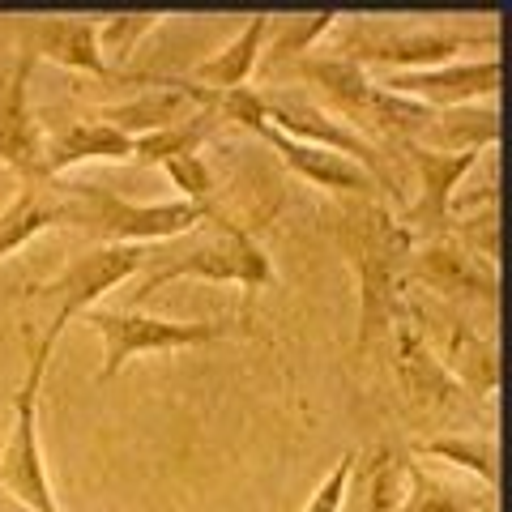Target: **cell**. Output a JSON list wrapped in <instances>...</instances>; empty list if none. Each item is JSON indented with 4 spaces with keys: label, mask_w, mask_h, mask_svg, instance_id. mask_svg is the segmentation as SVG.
Returning a JSON list of instances; mask_svg holds the SVG:
<instances>
[{
    "label": "cell",
    "mask_w": 512,
    "mask_h": 512,
    "mask_svg": "<svg viewBox=\"0 0 512 512\" xmlns=\"http://www.w3.org/2000/svg\"><path fill=\"white\" fill-rule=\"evenodd\" d=\"M333 239H338V248L359 282V333H355V359H359L380 338H389L393 320L406 308L414 239L402 227V218L389 210V201H346L338 210V222H333Z\"/></svg>",
    "instance_id": "6da1fadb"
},
{
    "label": "cell",
    "mask_w": 512,
    "mask_h": 512,
    "mask_svg": "<svg viewBox=\"0 0 512 512\" xmlns=\"http://www.w3.org/2000/svg\"><path fill=\"white\" fill-rule=\"evenodd\" d=\"M282 73L303 82L329 116H338L342 124H350L359 137H367L380 150L410 146V141L423 133V124L431 120L427 107L380 90V82H372L367 69H359V64H350L333 52H308L291 64H282Z\"/></svg>",
    "instance_id": "7a4b0ae2"
},
{
    "label": "cell",
    "mask_w": 512,
    "mask_h": 512,
    "mask_svg": "<svg viewBox=\"0 0 512 512\" xmlns=\"http://www.w3.org/2000/svg\"><path fill=\"white\" fill-rule=\"evenodd\" d=\"M214 205L192 201H158L137 205L103 184H69L64 180V227L86 231L99 244H167V239L192 235L205 222H218Z\"/></svg>",
    "instance_id": "3957f363"
},
{
    "label": "cell",
    "mask_w": 512,
    "mask_h": 512,
    "mask_svg": "<svg viewBox=\"0 0 512 512\" xmlns=\"http://www.w3.org/2000/svg\"><path fill=\"white\" fill-rule=\"evenodd\" d=\"M64 325L52 320L47 333L30 342V355H26V376L13 393V423H9V440L0 448V487L13 495L18 508L30 512H60L56 495H52V478H47V461H43V440H39V393H43V376H47V359L60 342Z\"/></svg>",
    "instance_id": "277c9868"
},
{
    "label": "cell",
    "mask_w": 512,
    "mask_h": 512,
    "mask_svg": "<svg viewBox=\"0 0 512 512\" xmlns=\"http://www.w3.org/2000/svg\"><path fill=\"white\" fill-rule=\"evenodd\" d=\"M214 227L218 231L197 239V244L158 256V265H150L146 278L137 282L133 299L141 303V299L158 295L163 286L184 282V278H192V282H235V286H244V291H265V286H274V261H269V252L252 239V231L244 227V222L218 218Z\"/></svg>",
    "instance_id": "5b68a950"
},
{
    "label": "cell",
    "mask_w": 512,
    "mask_h": 512,
    "mask_svg": "<svg viewBox=\"0 0 512 512\" xmlns=\"http://www.w3.org/2000/svg\"><path fill=\"white\" fill-rule=\"evenodd\" d=\"M86 325L103 338V367L99 380L120 376L137 355H167V350H197L227 338H252V325H235V320H167L146 312H103L90 308Z\"/></svg>",
    "instance_id": "8992f818"
},
{
    "label": "cell",
    "mask_w": 512,
    "mask_h": 512,
    "mask_svg": "<svg viewBox=\"0 0 512 512\" xmlns=\"http://www.w3.org/2000/svg\"><path fill=\"white\" fill-rule=\"evenodd\" d=\"M500 26L491 30H457V26H431V30H393L389 22H355L350 35L338 43V52L350 64H380L389 73H414V69H440L466 47H495Z\"/></svg>",
    "instance_id": "52a82bcc"
},
{
    "label": "cell",
    "mask_w": 512,
    "mask_h": 512,
    "mask_svg": "<svg viewBox=\"0 0 512 512\" xmlns=\"http://www.w3.org/2000/svg\"><path fill=\"white\" fill-rule=\"evenodd\" d=\"M261 107H265V124L278 128L282 137L303 141V146H320L329 154H342L350 163H359L380 184L384 197L393 192V201H397V171L389 163V154L372 146L367 137H359L355 128L342 124L338 116H329L316 99H308V94H299V90H286V86H269V90H261Z\"/></svg>",
    "instance_id": "ba28073f"
},
{
    "label": "cell",
    "mask_w": 512,
    "mask_h": 512,
    "mask_svg": "<svg viewBox=\"0 0 512 512\" xmlns=\"http://www.w3.org/2000/svg\"><path fill=\"white\" fill-rule=\"evenodd\" d=\"M154 261V248L146 244H94L86 252L69 256V265L56 278L30 286V299H56V316L60 325H69L73 316H86L94 303L107 291H116L120 282L146 274Z\"/></svg>",
    "instance_id": "9c48e42d"
},
{
    "label": "cell",
    "mask_w": 512,
    "mask_h": 512,
    "mask_svg": "<svg viewBox=\"0 0 512 512\" xmlns=\"http://www.w3.org/2000/svg\"><path fill=\"white\" fill-rule=\"evenodd\" d=\"M406 316L414 320L419 329H440V346L436 359L448 376H453V384L461 393L470 397V402H491L495 393H500V346H495L491 338H483L474 325H466L457 312L448 308H423L419 299L406 295Z\"/></svg>",
    "instance_id": "30bf717a"
},
{
    "label": "cell",
    "mask_w": 512,
    "mask_h": 512,
    "mask_svg": "<svg viewBox=\"0 0 512 512\" xmlns=\"http://www.w3.org/2000/svg\"><path fill=\"white\" fill-rule=\"evenodd\" d=\"M406 163L419 180V201L410 205L402 218V227L410 231L414 244H427V239H444L453 231V205H457V188L461 180L483 163L478 150H466V154H436V150H423V146H402Z\"/></svg>",
    "instance_id": "8fae6325"
},
{
    "label": "cell",
    "mask_w": 512,
    "mask_h": 512,
    "mask_svg": "<svg viewBox=\"0 0 512 512\" xmlns=\"http://www.w3.org/2000/svg\"><path fill=\"white\" fill-rule=\"evenodd\" d=\"M500 82H504L500 56H483V60H448L440 69L389 73L380 90H389L406 103H419L427 111H448V107H474L478 99L500 94Z\"/></svg>",
    "instance_id": "7c38bea8"
},
{
    "label": "cell",
    "mask_w": 512,
    "mask_h": 512,
    "mask_svg": "<svg viewBox=\"0 0 512 512\" xmlns=\"http://www.w3.org/2000/svg\"><path fill=\"white\" fill-rule=\"evenodd\" d=\"M389 342H393V376H397V384H402L410 410L419 414V419H444V414H457L461 402H466V393H461L453 384V376L440 367L436 350L427 346V338L406 316V308L393 320Z\"/></svg>",
    "instance_id": "4fadbf2b"
},
{
    "label": "cell",
    "mask_w": 512,
    "mask_h": 512,
    "mask_svg": "<svg viewBox=\"0 0 512 512\" xmlns=\"http://www.w3.org/2000/svg\"><path fill=\"white\" fill-rule=\"evenodd\" d=\"M30 69L35 64L22 60L0 73V163H5L22 184L52 180L47 175V137L30 107Z\"/></svg>",
    "instance_id": "5bb4252c"
},
{
    "label": "cell",
    "mask_w": 512,
    "mask_h": 512,
    "mask_svg": "<svg viewBox=\"0 0 512 512\" xmlns=\"http://www.w3.org/2000/svg\"><path fill=\"white\" fill-rule=\"evenodd\" d=\"M410 282L427 286V291L440 299H483V303L500 299V269L474 261V256L448 235L414 244Z\"/></svg>",
    "instance_id": "9a60e30c"
},
{
    "label": "cell",
    "mask_w": 512,
    "mask_h": 512,
    "mask_svg": "<svg viewBox=\"0 0 512 512\" xmlns=\"http://www.w3.org/2000/svg\"><path fill=\"white\" fill-rule=\"evenodd\" d=\"M22 60H52L60 69H77L90 77H116L99 52V22L86 18H26L18 26Z\"/></svg>",
    "instance_id": "2e32d148"
},
{
    "label": "cell",
    "mask_w": 512,
    "mask_h": 512,
    "mask_svg": "<svg viewBox=\"0 0 512 512\" xmlns=\"http://www.w3.org/2000/svg\"><path fill=\"white\" fill-rule=\"evenodd\" d=\"M256 137H261L269 150H278L282 163L291 167L299 180H308L312 188L338 192V197H346V201H384L380 184L359 163H350V158L329 154L320 146H303V141H291V137H282L278 128H269V124L256 128Z\"/></svg>",
    "instance_id": "e0dca14e"
},
{
    "label": "cell",
    "mask_w": 512,
    "mask_h": 512,
    "mask_svg": "<svg viewBox=\"0 0 512 512\" xmlns=\"http://www.w3.org/2000/svg\"><path fill=\"white\" fill-rule=\"evenodd\" d=\"M52 227H64V180L22 184L13 192V201L0 210V261Z\"/></svg>",
    "instance_id": "ac0fdd59"
},
{
    "label": "cell",
    "mask_w": 512,
    "mask_h": 512,
    "mask_svg": "<svg viewBox=\"0 0 512 512\" xmlns=\"http://www.w3.org/2000/svg\"><path fill=\"white\" fill-rule=\"evenodd\" d=\"M269 26H274V13H256V18L244 22V30L222 47V52L205 56L201 64H192L184 73V82L201 86V90H244L248 77L256 73L261 64V52H265V39H269Z\"/></svg>",
    "instance_id": "d6986e66"
},
{
    "label": "cell",
    "mask_w": 512,
    "mask_h": 512,
    "mask_svg": "<svg viewBox=\"0 0 512 512\" xmlns=\"http://www.w3.org/2000/svg\"><path fill=\"white\" fill-rule=\"evenodd\" d=\"M82 163H133V137L103 120H82L69 124L47 141V175H64Z\"/></svg>",
    "instance_id": "ffe728a7"
},
{
    "label": "cell",
    "mask_w": 512,
    "mask_h": 512,
    "mask_svg": "<svg viewBox=\"0 0 512 512\" xmlns=\"http://www.w3.org/2000/svg\"><path fill=\"white\" fill-rule=\"evenodd\" d=\"M495 141H500V111L495 107H448V111H431V120L410 146L436 154H466V150L487 154Z\"/></svg>",
    "instance_id": "44dd1931"
},
{
    "label": "cell",
    "mask_w": 512,
    "mask_h": 512,
    "mask_svg": "<svg viewBox=\"0 0 512 512\" xmlns=\"http://www.w3.org/2000/svg\"><path fill=\"white\" fill-rule=\"evenodd\" d=\"M483 508H487L483 491H470V487L448 483V478L427 474L419 461L406 466V500L397 512H483Z\"/></svg>",
    "instance_id": "7402d4cb"
},
{
    "label": "cell",
    "mask_w": 512,
    "mask_h": 512,
    "mask_svg": "<svg viewBox=\"0 0 512 512\" xmlns=\"http://www.w3.org/2000/svg\"><path fill=\"white\" fill-rule=\"evenodd\" d=\"M419 457H440L448 466H461L466 474H474L483 487L500 483V466H495V436H427L414 444Z\"/></svg>",
    "instance_id": "603a6c76"
},
{
    "label": "cell",
    "mask_w": 512,
    "mask_h": 512,
    "mask_svg": "<svg viewBox=\"0 0 512 512\" xmlns=\"http://www.w3.org/2000/svg\"><path fill=\"white\" fill-rule=\"evenodd\" d=\"M214 111H201L192 116L188 124H175V128H158V133L146 137H133V163L137 167H163L171 158H184V154H201L205 137L214 128Z\"/></svg>",
    "instance_id": "cb8c5ba5"
},
{
    "label": "cell",
    "mask_w": 512,
    "mask_h": 512,
    "mask_svg": "<svg viewBox=\"0 0 512 512\" xmlns=\"http://www.w3.org/2000/svg\"><path fill=\"white\" fill-rule=\"evenodd\" d=\"M363 474V512H397L406 500V466L393 448H372L355 461Z\"/></svg>",
    "instance_id": "d4e9b609"
},
{
    "label": "cell",
    "mask_w": 512,
    "mask_h": 512,
    "mask_svg": "<svg viewBox=\"0 0 512 512\" xmlns=\"http://www.w3.org/2000/svg\"><path fill=\"white\" fill-rule=\"evenodd\" d=\"M163 13H116V18H103L99 22V52L107 60V69L120 77V69L128 64V56L137 52V43L158 30Z\"/></svg>",
    "instance_id": "484cf974"
},
{
    "label": "cell",
    "mask_w": 512,
    "mask_h": 512,
    "mask_svg": "<svg viewBox=\"0 0 512 512\" xmlns=\"http://www.w3.org/2000/svg\"><path fill=\"white\" fill-rule=\"evenodd\" d=\"M342 13H308V18H291V26H269V35L274 39H265V60H269V69H278V64H291L299 56H308L312 52V43L325 35V30L338 22Z\"/></svg>",
    "instance_id": "4316f807"
},
{
    "label": "cell",
    "mask_w": 512,
    "mask_h": 512,
    "mask_svg": "<svg viewBox=\"0 0 512 512\" xmlns=\"http://www.w3.org/2000/svg\"><path fill=\"white\" fill-rule=\"evenodd\" d=\"M448 239H457V244L466 248L474 261H483V265H491V269H500V201H495V205H483L478 214L453 222Z\"/></svg>",
    "instance_id": "83f0119b"
},
{
    "label": "cell",
    "mask_w": 512,
    "mask_h": 512,
    "mask_svg": "<svg viewBox=\"0 0 512 512\" xmlns=\"http://www.w3.org/2000/svg\"><path fill=\"white\" fill-rule=\"evenodd\" d=\"M171 188H180V201H192V205H214V192H218V180L210 163L201 154H184V158H171L163 163Z\"/></svg>",
    "instance_id": "f1b7e54d"
},
{
    "label": "cell",
    "mask_w": 512,
    "mask_h": 512,
    "mask_svg": "<svg viewBox=\"0 0 512 512\" xmlns=\"http://www.w3.org/2000/svg\"><path fill=\"white\" fill-rule=\"evenodd\" d=\"M355 461H359V453H342L333 461V470L320 478V487L308 495L303 512H342L346 495H350V478H355Z\"/></svg>",
    "instance_id": "f546056e"
},
{
    "label": "cell",
    "mask_w": 512,
    "mask_h": 512,
    "mask_svg": "<svg viewBox=\"0 0 512 512\" xmlns=\"http://www.w3.org/2000/svg\"><path fill=\"white\" fill-rule=\"evenodd\" d=\"M18 512H30V508H18ZM60 512H64V508H60Z\"/></svg>",
    "instance_id": "4dcf8cb0"
}]
</instances>
